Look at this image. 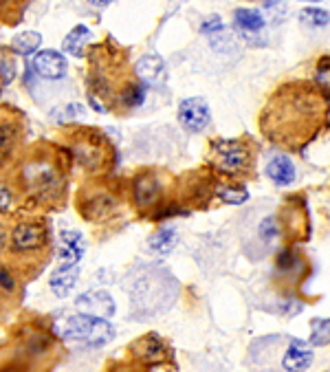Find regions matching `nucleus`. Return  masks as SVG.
<instances>
[{"mask_svg": "<svg viewBox=\"0 0 330 372\" xmlns=\"http://www.w3.org/2000/svg\"><path fill=\"white\" fill-rule=\"evenodd\" d=\"M324 119V99L308 84H286L269 99L260 128L278 146L300 148L311 139Z\"/></svg>", "mask_w": 330, "mask_h": 372, "instance_id": "obj_1", "label": "nucleus"}, {"mask_svg": "<svg viewBox=\"0 0 330 372\" xmlns=\"http://www.w3.org/2000/svg\"><path fill=\"white\" fill-rule=\"evenodd\" d=\"M53 333L62 339L79 342L93 348H101L115 337V326L106 317H95L86 313H73L64 317H55Z\"/></svg>", "mask_w": 330, "mask_h": 372, "instance_id": "obj_2", "label": "nucleus"}, {"mask_svg": "<svg viewBox=\"0 0 330 372\" xmlns=\"http://www.w3.org/2000/svg\"><path fill=\"white\" fill-rule=\"evenodd\" d=\"M25 185L27 192L38 201V203H51L62 196L64 183H62L59 172L51 161H31L25 172Z\"/></svg>", "mask_w": 330, "mask_h": 372, "instance_id": "obj_3", "label": "nucleus"}, {"mask_svg": "<svg viewBox=\"0 0 330 372\" xmlns=\"http://www.w3.org/2000/svg\"><path fill=\"white\" fill-rule=\"evenodd\" d=\"M9 247L18 258H33L47 249V230L35 220L18 222L9 234Z\"/></svg>", "mask_w": 330, "mask_h": 372, "instance_id": "obj_4", "label": "nucleus"}, {"mask_svg": "<svg viewBox=\"0 0 330 372\" xmlns=\"http://www.w3.org/2000/svg\"><path fill=\"white\" fill-rule=\"evenodd\" d=\"M212 161L218 170L227 174H236L244 170L246 161H249V150L236 139H218L212 146Z\"/></svg>", "mask_w": 330, "mask_h": 372, "instance_id": "obj_5", "label": "nucleus"}, {"mask_svg": "<svg viewBox=\"0 0 330 372\" xmlns=\"http://www.w3.org/2000/svg\"><path fill=\"white\" fill-rule=\"evenodd\" d=\"M77 208H79V214L86 220L99 222V220H106L115 212L117 201L106 190H91V192L86 190V192L79 194Z\"/></svg>", "mask_w": 330, "mask_h": 372, "instance_id": "obj_6", "label": "nucleus"}, {"mask_svg": "<svg viewBox=\"0 0 330 372\" xmlns=\"http://www.w3.org/2000/svg\"><path fill=\"white\" fill-rule=\"evenodd\" d=\"M178 123L188 133H203L212 123V113L203 97H188L178 104Z\"/></svg>", "mask_w": 330, "mask_h": 372, "instance_id": "obj_7", "label": "nucleus"}, {"mask_svg": "<svg viewBox=\"0 0 330 372\" xmlns=\"http://www.w3.org/2000/svg\"><path fill=\"white\" fill-rule=\"evenodd\" d=\"M31 69H33L35 75H40L42 79H62L69 73V62L59 51L42 49V51L33 53Z\"/></svg>", "mask_w": 330, "mask_h": 372, "instance_id": "obj_8", "label": "nucleus"}, {"mask_svg": "<svg viewBox=\"0 0 330 372\" xmlns=\"http://www.w3.org/2000/svg\"><path fill=\"white\" fill-rule=\"evenodd\" d=\"M86 254V238L77 230H62L59 232V249L57 264L59 266H77Z\"/></svg>", "mask_w": 330, "mask_h": 372, "instance_id": "obj_9", "label": "nucleus"}, {"mask_svg": "<svg viewBox=\"0 0 330 372\" xmlns=\"http://www.w3.org/2000/svg\"><path fill=\"white\" fill-rule=\"evenodd\" d=\"M234 27L244 40H249L251 45H262V40H258V35L266 27V18L258 9L240 7V9L234 11Z\"/></svg>", "mask_w": 330, "mask_h": 372, "instance_id": "obj_10", "label": "nucleus"}, {"mask_svg": "<svg viewBox=\"0 0 330 372\" xmlns=\"http://www.w3.org/2000/svg\"><path fill=\"white\" fill-rule=\"evenodd\" d=\"M75 311L108 320L115 315V300L106 291H86L75 300Z\"/></svg>", "mask_w": 330, "mask_h": 372, "instance_id": "obj_11", "label": "nucleus"}, {"mask_svg": "<svg viewBox=\"0 0 330 372\" xmlns=\"http://www.w3.org/2000/svg\"><path fill=\"white\" fill-rule=\"evenodd\" d=\"M135 357L139 361H143L146 366H154V363H163L168 359V348H165L163 339L154 333H150L148 337H143L139 342L132 344Z\"/></svg>", "mask_w": 330, "mask_h": 372, "instance_id": "obj_12", "label": "nucleus"}, {"mask_svg": "<svg viewBox=\"0 0 330 372\" xmlns=\"http://www.w3.org/2000/svg\"><path fill=\"white\" fill-rule=\"evenodd\" d=\"M132 196L137 208L146 210L150 205H154L161 196V181L154 174H139L132 183Z\"/></svg>", "mask_w": 330, "mask_h": 372, "instance_id": "obj_13", "label": "nucleus"}, {"mask_svg": "<svg viewBox=\"0 0 330 372\" xmlns=\"http://www.w3.org/2000/svg\"><path fill=\"white\" fill-rule=\"evenodd\" d=\"M135 75L143 81V84L148 86H159L165 81V75H168V71H165V62L159 57V55H143L137 64H135Z\"/></svg>", "mask_w": 330, "mask_h": 372, "instance_id": "obj_14", "label": "nucleus"}, {"mask_svg": "<svg viewBox=\"0 0 330 372\" xmlns=\"http://www.w3.org/2000/svg\"><path fill=\"white\" fill-rule=\"evenodd\" d=\"M311 363H313V348L302 339H291L282 357V368L288 372H297L311 368Z\"/></svg>", "mask_w": 330, "mask_h": 372, "instance_id": "obj_15", "label": "nucleus"}, {"mask_svg": "<svg viewBox=\"0 0 330 372\" xmlns=\"http://www.w3.org/2000/svg\"><path fill=\"white\" fill-rule=\"evenodd\" d=\"M266 176H269L275 185H280V188H286V185H291L297 176L295 163L284 154H275L271 157L269 163H266Z\"/></svg>", "mask_w": 330, "mask_h": 372, "instance_id": "obj_16", "label": "nucleus"}, {"mask_svg": "<svg viewBox=\"0 0 330 372\" xmlns=\"http://www.w3.org/2000/svg\"><path fill=\"white\" fill-rule=\"evenodd\" d=\"M77 280H79V264L77 266H59L57 264V269L51 276L49 286H51V291L57 298L64 300V298L71 295V291L77 286Z\"/></svg>", "mask_w": 330, "mask_h": 372, "instance_id": "obj_17", "label": "nucleus"}, {"mask_svg": "<svg viewBox=\"0 0 330 372\" xmlns=\"http://www.w3.org/2000/svg\"><path fill=\"white\" fill-rule=\"evenodd\" d=\"M18 141H20V121L0 119V165L13 154Z\"/></svg>", "mask_w": 330, "mask_h": 372, "instance_id": "obj_18", "label": "nucleus"}, {"mask_svg": "<svg viewBox=\"0 0 330 372\" xmlns=\"http://www.w3.org/2000/svg\"><path fill=\"white\" fill-rule=\"evenodd\" d=\"M91 29L86 25H77L73 27L67 38H64V43H62V51L73 55V57H84L86 55V47L91 43Z\"/></svg>", "mask_w": 330, "mask_h": 372, "instance_id": "obj_19", "label": "nucleus"}, {"mask_svg": "<svg viewBox=\"0 0 330 372\" xmlns=\"http://www.w3.org/2000/svg\"><path fill=\"white\" fill-rule=\"evenodd\" d=\"M176 240H178V234H176L174 227H161L159 232H154L148 238L146 252L152 254V256H168L174 249Z\"/></svg>", "mask_w": 330, "mask_h": 372, "instance_id": "obj_20", "label": "nucleus"}, {"mask_svg": "<svg viewBox=\"0 0 330 372\" xmlns=\"http://www.w3.org/2000/svg\"><path fill=\"white\" fill-rule=\"evenodd\" d=\"M75 159L84 165L86 170H91V172H95L101 163H104V159H106V154H104V150H101L97 143H93V141H81V143H77L75 146Z\"/></svg>", "mask_w": 330, "mask_h": 372, "instance_id": "obj_21", "label": "nucleus"}, {"mask_svg": "<svg viewBox=\"0 0 330 372\" xmlns=\"http://www.w3.org/2000/svg\"><path fill=\"white\" fill-rule=\"evenodd\" d=\"M40 47H42V35L38 31H23L11 40V49L20 55H33Z\"/></svg>", "mask_w": 330, "mask_h": 372, "instance_id": "obj_22", "label": "nucleus"}, {"mask_svg": "<svg viewBox=\"0 0 330 372\" xmlns=\"http://www.w3.org/2000/svg\"><path fill=\"white\" fill-rule=\"evenodd\" d=\"M146 95H148V84H143V81H132V84H126V89L121 91V104L126 108H139L143 106V101H146Z\"/></svg>", "mask_w": 330, "mask_h": 372, "instance_id": "obj_23", "label": "nucleus"}, {"mask_svg": "<svg viewBox=\"0 0 330 372\" xmlns=\"http://www.w3.org/2000/svg\"><path fill=\"white\" fill-rule=\"evenodd\" d=\"M27 353H29V357H33V359L53 353V342H51V337L45 335V333H33V335L29 337V342H27Z\"/></svg>", "mask_w": 330, "mask_h": 372, "instance_id": "obj_24", "label": "nucleus"}, {"mask_svg": "<svg viewBox=\"0 0 330 372\" xmlns=\"http://www.w3.org/2000/svg\"><path fill=\"white\" fill-rule=\"evenodd\" d=\"M278 236H280V230H278L275 216H264L258 222V240L269 249V247L278 240Z\"/></svg>", "mask_w": 330, "mask_h": 372, "instance_id": "obj_25", "label": "nucleus"}, {"mask_svg": "<svg viewBox=\"0 0 330 372\" xmlns=\"http://www.w3.org/2000/svg\"><path fill=\"white\" fill-rule=\"evenodd\" d=\"M300 20L308 27L322 29L330 23V13L326 9H319V7H306V9L300 11Z\"/></svg>", "mask_w": 330, "mask_h": 372, "instance_id": "obj_26", "label": "nucleus"}, {"mask_svg": "<svg viewBox=\"0 0 330 372\" xmlns=\"http://www.w3.org/2000/svg\"><path fill=\"white\" fill-rule=\"evenodd\" d=\"M311 344L328 346L330 344V320H313L311 322Z\"/></svg>", "mask_w": 330, "mask_h": 372, "instance_id": "obj_27", "label": "nucleus"}, {"mask_svg": "<svg viewBox=\"0 0 330 372\" xmlns=\"http://www.w3.org/2000/svg\"><path fill=\"white\" fill-rule=\"evenodd\" d=\"M218 196L229 203V205H242L246 198H249V192H246V188H238V185H229V188H220L218 190Z\"/></svg>", "mask_w": 330, "mask_h": 372, "instance_id": "obj_28", "label": "nucleus"}, {"mask_svg": "<svg viewBox=\"0 0 330 372\" xmlns=\"http://www.w3.org/2000/svg\"><path fill=\"white\" fill-rule=\"evenodd\" d=\"M16 288H18V282L11 276V271L7 266H0V293L9 295V293H16Z\"/></svg>", "mask_w": 330, "mask_h": 372, "instance_id": "obj_29", "label": "nucleus"}, {"mask_svg": "<svg viewBox=\"0 0 330 372\" xmlns=\"http://www.w3.org/2000/svg\"><path fill=\"white\" fill-rule=\"evenodd\" d=\"M79 115H81L79 104H67V106H62V111H57V113L53 115V119L59 121V123H69V121L77 119Z\"/></svg>", "mask_w": 330, "mask_h": 372, "instance_id": "obj_30", "label": "nucleus"}, {"mask_svg": "<svg viewBox=\"0 0 330 372\" xmlns=\"http://www.w3.org/2000/svg\"><path fill=\"white\" fill-rule=\"evenodd\" d=\"M224 29V25H222V20L218 18V16H212V18H207L205 23L200 25V33L203 35H214V33H218V31H222Z\"/></svg>", "mask_w": 330, "mask_h": 372, "instance_id": "obj_31", "label": "nucleus"}, {"mask_svg": "<svg viewBox=\"0 0 330 372\" xmlns=\"http://www.w3.org/2000/svg\"><path fill=\"white\" fill-rule=\"evenodd\" d=\"M11 201H13V194L7 185L0 183V212H7L11 208Z\"/></svg>", "mask_w": 330, "mask_h": 372, "instance_id": "obj_32", "label": "nucleus"}, {"mask_svg": "<svg viewBox=\"0 0 330 372\" xmlns=\"http://www.w3.org/2000/svg\"><path fill=\"white\" fill-rule=\"evenodd\" d=\"M86 3H89L91 7H95V9H106L108 5L115 3V0H86Z\"/></svg>", "mask_w": 330, "mask_h": 372, "instance_id": "obj_33", "label": "nucleus"}, {"mask_svg": "<svg viewBox=\"0 0 330 372\" xmlns=\"http://www.w3.org/2000/svg\"><path fill=\"white\" fill-rule=\"evenodd\" d=\"M5 244H7V232H5L3 222H0V252L5 249Z\"/></svg>", "mask_w": 330, "mask_h": 372, "instance_id": "obj_34", "label": "nucleus"}, {"mask_svg": "<svg viewBox=\"0 0 330 372\" xmlns=\"http://www.w3.org/2000/svg\"><path fill=\"white\" fill-rule=\"evenodd\" d=\"M16 3V0H0V5H3V7H7V5H13Z\"/></svg>", "mask_w": 330, "mask_h": 372, "instance_id": "obj_35", "label": "nucleus"}]
</instances>
